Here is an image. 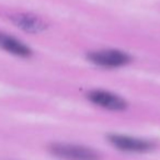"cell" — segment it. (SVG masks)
<instances>
[{
	"label": "cell",
	"instance_id": "1",
	"mask_svg": "<svg viewBox=\"0 0 160 160\" xmlns=\"http://www.w3.org/2000/svg\"><path fill=\"white\" fill-rule=\"evenodd\" d=\"M49 151L62 160H100L98 151L80 145L56 142L51 145Z\"/></svg>",
	"mask_w": 160,
	"mask_h": 160
},
{
	"label": "cell",
	"instance_id": "2",
	"mask_svg": "<svg viewBox=\"0 0 160 160\" xmlns=\"http://www.w3.org/2000/svg\"><path fill=\"white\" fill-rule=\"evenodd\" d=\"M88 59L96 66L103 68H118L131 62L128 54L118 49H102L88 54Z\"/></svg>",
	"mask_w": 160,
	"mask_h": 160
},
{
	"label": "cell",
	"instance_id": "3",
	"mask_svg": "<svg viewBox=\"0 0 160 160\" xmlns=\"http://www.w3.org/2000/svg\"><path fill=\"white\" fill-rule=\"evenodd\" d=\"M108 140L116 149L127 152H147L155 148V144L150 140L121 134H110Z\"/></svg>",
	"mask_w": 160,
	"mask_h": 160
},
{
	"label": "cell",
	"instance_id": "4",
	"mask_svg": "<svg viewBox=\"0 0 160 160\" xmlns=\"http://www.w3.org/2000/svg\"><path fill=\"white\" fill-rule=\"evenodd\" d=\"M88 99L93 104L110 111H123L127 108V103L124 99L105 90H93L89 92Z\"/></svg>",
	"mask_w": 160,
	"mask_h": 160
},
{
	"label": "cell",
	"instance_id": "5",
	"mask_svg": "<svg viewBox=\"0 0 160 160\" xmlns=\"http://www.w3.org/2000/svg\"><path fill=\"white\" fill-rule=\"evenodd\" d=\"M11 20L17 27L29 33H40L46 30L47 28L46 23L42 19L38 18V16L29 13H19L12 16Z\"/></svg>",
	"mask_w": 160,
	"mask_h": 160
},
{
	"label": "cell",
	"instance_id": "6",
	"mask_svg": "<svg viewBox=\"0 0 160 160\" xmlns=\"http://www.w3.org/2000/svg\"><path fill=\"white\" fill-rule=\"evenodd\" d=\"M0 48L19 57L27 58L32 55V51L24 43L3 32H0Z\"/></svg>",
	"mask_w": 160,
	"mask_h": 160
}]
</instances>
